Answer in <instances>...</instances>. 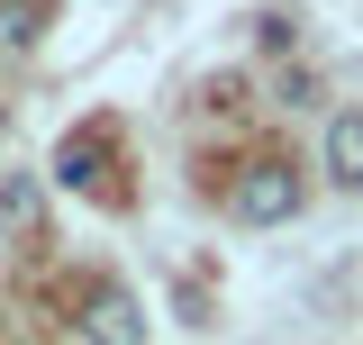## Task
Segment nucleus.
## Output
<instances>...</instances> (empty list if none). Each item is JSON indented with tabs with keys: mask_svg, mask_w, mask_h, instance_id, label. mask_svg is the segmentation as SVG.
<instances>
[{
	"mask_svg": "<svg viewBox=\"0 0 363 345\" xmlns=\"http://www.w3.org/2000/svg\"><path fill=\"white\" fill-rule=\"evenodd\" d=\"M100 164H109V136H64V146H55V182H64V191H91Z\"/></svg>",
	"mask_w": 363,
	"mask_h": 345,
	"instance_id": "3",
	"label": "nucleus"
},
{
	"mask_svg": "<svg viewBox=\"0 0 363 345\" xmlns=\"http://www.w3.org/2000/svg\"><path fill=\"white\" fill-rule=\"evenodd\" d=\"M37 37H45V0H0V45L28 55Z\"/></svg>",
	"mask_w": 363,
	"mask_h": 345,
	"instance_id": "5",
	"label": "nucleus"
},
{
	"mask_svg": "<svg viewBox=\"0 0 363 345\" xmlns=\"http://www.w3.org/2000/svg\"><path fill=\"white\" fill-rule=\"evenodd\" d=\"M227 209L245 218V227H281V218H300V172H291V164H245V172H236V191H227Z\"/></svg>",
	"mask_w": 363,
	"mask_h": 345,
	"instance_id": "1",
	"label": "nucleus"
},
{
	"mask_svg": "<svg viewBox=\"0 0 363 345\" xmlns=\"http://www.w3.org/2000/svg\"><path fill=\"white\" fill-rule=\"evenodd\" d=\"M0 227H9V209H0Z\"/></svg>",
	"mask_w": 363,
	"mask_h": 345,
	"instance_id": "6",
	"label": "nucleus"
},
{
	"mask_svg": "<svg viewBox=\"0 0 363 345\" xmlns=\"http://www.w3.org/2000/svg\"><path fill=\"white\" fill-rule=\"evenodd\" d=\"M327 172L363 191V109H345V119H327Z\"/></svg>",
	"mask_w": 363,
	"mask_h": 345,
	"instance_id": "4",
	"label": "nucleus"
},
{
	"mask_svg": "<svg viewBox=\"0 0 363 345\" xmlns=\"http://www.w3.org/2000/svg\"><path fill=\"white\" fill-rule=\"evenodd\" d=\"M82 336H91V345H145V318H136V300L118 291V282H91V300H82Z\"/></svg>",
	"mask_w": 363,
	"mask_h": 345,
	"instance_id": "2",
	"label": "nucleus"
}]
</instances>
